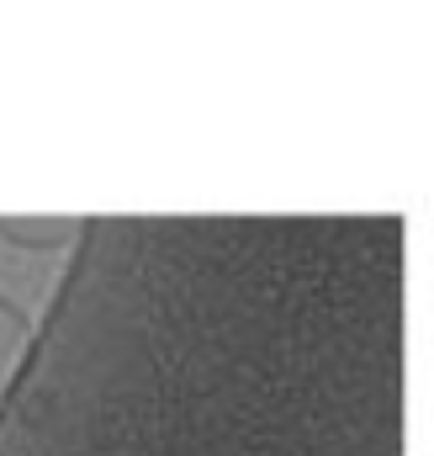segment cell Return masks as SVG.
<instances>
[{
    "label": "cell",
    "mask_w": 434,
    "mask_h": 456,
    "mask_svg": "<svg viewBox=\"0 0 434 456\" xmlns=\"http://www.w3.org/2000/svg\"><path fill=\"white\" fill-rule=\"evenodd\" d=\"M27 345H32L27 319H21L16 308L0 303V393L16 382V371H21V361H27Z\"/></svg>",
    "instance_id": "6da1fadb"
}]
</instances>
